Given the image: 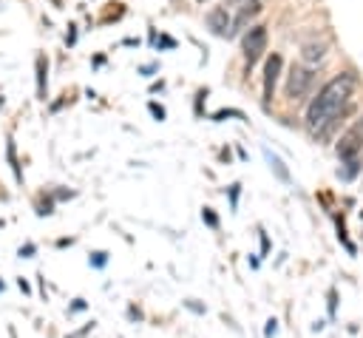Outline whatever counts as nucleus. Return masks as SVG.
Here are the masks:
<instances>
[{
	"label": "nucleus",
	"mask_w": 363,
	"mask_h": 338,
	"mask_svg": "<svg viewBox=\"0 0 363 338\" xmlns=\"http://www.w3.org/2000/svg\"><path fill=\"white\" fill-rule=\"evenodd\" d=\"M354 88H357V77L343 71L318 91V97L306 108V133L312 139H329L332 136V131L337 128V122L349 111Z\"/></svg>",
	"instance_id": "obj_1"
},
{
	"label": "nucleus",
	"mask_w": 363,
	"mask_h": 338,
	"mask_svg": "<svg viewBox=\"0 0 363 338\" xmlns=\"http://www.w3.org/2000/svg\"><path fill=\"white\" fill-rule=\"evenodd\" d=\"M312 88H315V71L309 65H292V71L286 77V99L301 102L312 94Z\"/></svg>",
	"instance_id": "obj_2"
},
{
	"label": "nucleus",
	"mask_w": 363,
	"mask_h": 338,
	"mask_svg": "<svg viewBox=\"0 0 363 338\" xmlns=\"http://www.w3.org/2000/svg\"><path fill=\"white\" fill-rule=\"evenodd\" d=\"M241 51H244V60H247V65L252 68L261 57H264V51H267V26H250L247 28V34H244V40H241Z\"/></svg>",
	"instance_id": "obj_3"
},
{
	"label": "nucleus",
	"mask_w": 363,
	"mask_h": 338,
	"mask_svg": "<svg viewBox=\"0 0 363 338\" xmlns=\"http://www.w3.org/2000/svg\"><path fill=\"white\" fill-rule=\"evenodd\" d=\"M360 148H363V116L340 136V142H337V156H340V159H354Z\"/></svg>",
	"instance_id": "obj_4"
},
{
	"label": "nucleus",
	"mask_w": 363,
	"mask_h": 338,
	"mask_svg": "<svg viewBox=\"0 0 363 338\" xmlns=\"http://www.w3.org/2000/svg\"><path fill=\"white\" fill-rule=\"evenodd\" d=\"M207 26L213 28V34H221V37L233 34V17H230L227 6H216V9H210V11H207Z\"/></svg>",
	"instance_id": "obj_5"
},
{
	"label": "nucleus",
	"mask_w": 363,
	"mask_h": 338,
	"mask_svg": "<svg viewBox=\"0 0 363 338\" xmlns=\"http://www.w3.org/2000/svg\"><path fill=\"white\" fill-rule=\"evenodd\" d=\"M281 57L278 54H272L269 60H267V65H264V102H269L272 97H275V85H278V77H281Z\"/></svg>",
	"instance_id": "obj_6"
},
{
	"label": "nucleus",
	"mask_w": 363,
	"mask_h": 338,
	"mask_svg": "<svg viewBox=\"0 0 363 338\" xmlns=\"http://www.w3.org/2000/svg\"><path fill=\"white\" fill-rule=\"evenodd\" d=\"M301 57H303V65L315 68L318 62H323V57H326V45H323V43H306L303 51H301Z\"/></svg>",
	"instance_id": "obj_7"
},
{
	"label": "nucleus",
	"mask_w": 363,
	"mask_h": 338,
	"mask_svg": "<svg viewBox=\"0 0 363 338\" xmlns=\"http://www.w3.org/2000/svg\"><path fill=\"white\" fill-rule=\"evenodd\" d=\"M258 11H261V0H252V3L241 6V11H238V17L233 20V26H235V28H244V26H247Z\"/></svg>",
	"instance_id": "obj_8"
},
{
	"label": "nucleus",
	"mask_w": 363,
	"mask_h": 338,
	"mask_svg": "<svg viewBox=\"0 0 363 338\" xmlns=\"http://www.w3.org/2000/svg\"><path fill=\"white\" fill-rule=\"evenodd\" d=\"M45 60L43 57H37V94H40V99H45Z\"/></svg>",
	"instance_id": "obj_9"
},
{
	"label": "nucleus",
	"mask_w": 363,
	"mask_h": 338,
	"mask_svg": "<svg viewBox=\"0 0 363 338\" xmlns=\"http://www.w3.org/2000/svg\"><path fill=\"white\" fill-rule=\"evenodd\" d=\"M357 168H360V165H357V159H346V168H343V170H337V176H340V179H352V176L357 173Z\"/></svg>",
	"instance_id": "obj_10"
},
{
	"label": "nucleus",
	"mask_w": 363,
	"mask_h": 338,
	"mask_svg": "<svg viewBox=\"0 0 363 338\" xmlns=\"http://www.w3.org/2000/svg\"><path fill=\"white\" fill-rule=\"evenodd\" d=\"M94 264L102 267V264H105V253H94Z\"/></svg>",
	"instance_id": "obj_11"
},
{
	"label": "nucleus",
	"mask_w": 363,
	"mask_h": 338,
	"mask_svg": "<svg viewBox=\"0 0 363 338\" xmlns=\"http://www.w3.org/2000/svg\"><path fill=\"white\" fill-rule=\"evenodd\" d=\"M230 6H235V9H241V6H247V3H252V0H227Z\"/></svg>",
	"instance_id": "obj_12"
},
{
	"label": "nucleus",
	"mask_w": 363,
	"mask_h": 338,
	"mask_svg": "<svg viewBox=\"0 0 363 338\" xmlns=\"http://www.w3.org/2000/svg\"><path fill=\"white\" fill-rule=\"evenodd\" d=\"M199 3H204V0H199Z\"/></svg>",
	"instance_id": "obj_13"
}]
</instances>
